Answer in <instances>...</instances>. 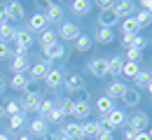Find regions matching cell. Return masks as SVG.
Instances as JSON below:
<instances>
[{"label": "cell", "mask_w": 152, "mask_h": 140, "mask_svg": "<svg viewBox=\"0 0 152 140\" xmlns=\"http://www.w3.org/2000/svg\"><path fill=\"white\" fill-rule=\"evenodd\" d=\"M96 140H113V131H110V128H103V131L96 136Z\"/></svg>", "instance_id": "cell-44"}, {"label": "cell", "mask_w": 152, "mask_h": 140, "mask_svg": "<svg viewBox=\"0 0 152 140\" xmlns=\"http://www.w3.org/2000/svg\"><path fill=\"white\" fill-rule=\"evenodd\" d=\"M122 65H124V61L119 56L108 59V75H122Z\"/></svg>", "instance_id": "cell-30"}, {"label": "cell", "mask_w": 152, "mask_h": 140, "mask_svg": "<svg viewBox=\"0 0 152 140\" xmlns=\"http://www.w3.org/2000/svg\"><path fill=\"white\" fill-rule=\"evenodd\" d=\"M5 12H7V23L23 19V5L17 2V0H14V2H7V5H5Z\"/></svg>", "instance_id": "cell-5"}, {"label": "cell", "mask_w": 152, "mask_h": 140, "mask_svg": "<svg viewBox=\"0 0 152 140\" xmlns=\"http://www.w3.org/2000/svg\"><path fill=\"white\" fill-rule=\"evenodd\" d=\"M42 52H45V59L52 61V63H54L56 59H63V56H66V47H63L61 42L52 44V47H47V49H42Z\"/></svg>", "instance_id": "cell-12"}, {"label": "cell", "mask_w": 152, "mask_h": 140, "mask_svg": "<svg viewBox=\"0 0 152 140\" xmlns=\"http://www.w3.org/2000/svg\"><path fill=\"white\" fill-rule=\"evenodd\" d=\"M23 112H19V115H14V117H10V128L12 131H19L21 126H23Z\"/></svg>", "instance_id": "cell-37"}, {"label": "cell", "mask_w": 152, "mask_h": 140, "mask_svg": "<svg viewBox=\"0 0 152 140\" xmlns=\"http://www.w3.org/2000/svg\"><path fill=\"white\" fill-rule=\"evenodd\" d=\"M140 5H143V9H145V12H150V14H152V0H143Z\"/></svg>", "instance_id": "cell-49"}, {"label": "cell", "mask_w": 152, "mask_h": 140, "mask_svg": "<svg viewBox=\"0 0 152 140\" xmlns=\"http://www.w3.org/2000/svg\"><path fill=\"white\" fill-rule=\"evenodd\" d=\"M61 140H68V138H61Z\"/></svg>", "instance_id": "cell-56"}, {"label": "cell", "mask_w": 152, "mask_h": 140, "mask_svg": "<svg viewBox=\"0 0 152 140\" xmlns=\"http://www.w3.org/2000/svg\"><path fill=\"white\" fill-rule=\"evenodd\" d=\"M54 65H52V61H38V63H33V68H31V77L33 80H45L47 77V73L52 70Z\"/></svg>", "instance_id": "cell-4"}, {"label": "cell", "mask_w": 152, "mask_h": 140, "mask_svg": "<svg viewBox=\"0 0 152 140\" xmlns=\"http://www.w3.org/2000/svg\"><path fill=\"white\" fill-rule=\"evenodd\" d=\"M89 70L94 77H105L108 75V59H94L89 61Z\"/></svg>", "instance_id": "cell-10"}, {"label": "cell", "mask_w": 152, "mask_h": 140, "mask_svg": "<svg viewBox=\"0 0 152 140\" xmlns=\"http://www.w3.org/2000/svg\"><path fill=\"white\" fill-rule=\"evenodd\" d=\"M70 9L75 12L77 17H87L89 9H91V2H89V0H73V2H70Z\"/></svg>", "instance_id": "cell-17"}, {"label": "cell", "mask_w": 152, "mask_h": 140, "mask_svg": "<svg viewBox=\"0 0 152 140\" xmlns=\"http://www.w3.org/2000/svg\"><path fill=\"white\" fill-rule=\"evenodd\" d=\"M40 100L42 98H40L35 91H28V94L23 96V100H21V112H38Z\"/></svg>", "instance_id": "cell-3"}, {"label": "cell", "mask_w": 152, "mask_h": 140, "mask_svg": "<svg viewBox=\"0 0 152 140\" xmlns=\"http://www.w3.org/2000/svg\"><path fill=\"white\" fill-rule=\"evenodd\" d=\"M138 73H140L138 63H129V61H126V63L122 65V75H124V77H131V80H133V77H136Z\"/></svg>", "instance_id": "cell-34"}, {"label": "cell", "mask_w": 152, "mask_h": 140, "mask_svg": "<svg viewBox=\"0 0 152 140\" xmlns=\"http://www.w3.org/2000/svg\"><path fill=\"white\" fill-rule=\"evenodd\" d=\"M14 42H17V47H23V49H28V47L33 44V33H31V30H19V28H17Z\"/></svg>", "instance_id": "cell-16"}, {"label": "cell", "mask_w": 152, "mask_h": 140, "mask_svg": "<svg viewBox=\"0 0 152 140\" xmlns=\"http://www.w3.org/2000/svg\"><path fill=\"white\" fill-rule=\"evenodd\" d=\"M133 82H136V89H148L152 82V73L150 70H140L136 77H133Z\"/></svg>", "instance_id": "cell-20"}, {"label": "cell", "mask_w": 152, "mask_h": 140, "mask_svg": "<svg viewBox=\"0 0 152 140\" xmlns=\"http://www.w3.org/2000/svg\"><path fill=\"white\" fill-rule=\"evenodd\" d=\"M75 103H89V91H87V89L77 91V100H75Z\"/></svg>", "instance_id": "cell-43"}, {"label": "cell", "mask_w": 152, "mask_h": 140, "mask_svg": "<svg viewBox=\"0 0 152 140\" xmlns=\"http://www.w3.org/2000/svg\"><path fill=\"white\" fill-rule=\"evenodd\" d=\"M47 23H49L47 17H45L42 12H35V14L31 17V21H28V26H31L28 30H31V33H33V30H40V33H42V30H47Z\"/></svg>", "instance_id": "cell-13"}, {"label": "cell", "mask_w": 152, "mask_h": 140, "mask_svg": "<svg viewBox=\"0 0 152 140\" xmlns=\"http://www.w3.org/2000/svg\"><path fill=\"white\" fill-rule=\"evenodd\" d=\"M47 124H49L47 119L35 117V119L31 121V133H33V136H38V138H45V136H47V131H49V128H47Z\"/></svg>", "instance_id": "cell-14"}, {"label": "cell", "mask_w": 152, "mask_h": 140, "mask_svg": "<svg viewBox=\"0 0 152 140\" xmlns=\"http://www.w3.org/2000/svg\"><path fill=\"white\" fill-rule=\"evenodd\" d=\"M126 61H129V63H138V61H140V52H136V49L129 47V49H126Z\"/></svg>", "instance_id": "cell-41"}, {"label": "cell", "mask_w": 152, "mask_h": 140, "mask_svg": "<svg viewBox=\"0 0 152 140\" xmlns=\"http://www.w3.org/2000/svg\"><path fill=\"white\" fill-rule=\"evenodd\" d=\"M61 138H68V140H84V133H82V124L77 121H70L61 128Z\"/></svg>", "instance_id": "cell-2"}, {"label": "cell", "mask_w": 152, "mask_h": 140, "mask_svg": "<svg viewBox=\"0 0 152 140\" xmlns=\"http://www.w3.org/2000/svg\"><path fill=\"white\" fill-rule=\"evenodd\" d=\"M17 140H31V136H19Z\"/></svg>", "instance_id": "cell-52"}, {"label": "cell", "mask_w": 152, "mask_h": 140, "mask_svg": "<svg viewBox=\"0 0 152 140\" xmlns=\"http://www.w3.org/2000/svg\"><path fill=\"white\" fill-rule=\"evenodd\" d=\"M56 35L63 42H75L77 38H80V28H77L75 23H70V21H63V23H61V28L56 30Z\"/></svg>", "instance_id": "cell-1"}, {"label": "cell", "mask_w": 152, "mask_h": 140, "mask_svg": "<svg viewBox=\"0 0 152 140\" xmlns=\"http://www.w3.org/2000/svg\"><path fill=\"white\" fill-rule=\"evenodd\" d=\"M113 12L117 14V19H126V17H133V2H129V0H119V2H115Z\"/></svg>", "instance_id": "cell-8"}, {"label": "cell", "mask_w": 152, "mask_h": 140, "mask_svg": "<svg viewBox=\"0 0 152 140\" xmlns=\"http://www.w3.org/2000/svg\"><path fill=\"white\" fill-rule=\"evenodd\" d=\"M89 115H91V105H89V103H75V110H73L75 121L77 119H87Z\"/></svg>", "instance_id": "cell-23"}, {"label": "cell", "mask_w": 152, "mask_h": 140, "mask_svg": "<svg viewBox=\"0 0 152 140\" xmlns=\"http://www.w3.org/2000/svg\"><path fill=\"white\" fill-rule=\"evenodd\" d=\"M58 107H61V112H63V115H73V110H75V100L68 96V98L61 100V105H58Z\"/></svg>", "instance_id": "cell-35"}, {"label": "cell", "mask_w": 152, "mask_h": 140, "mask_svg": "<svg viewBox=\"0 0 152 140\" xmlns=\"http://www.w3.org/2000/svg\"><path fill=\"white\" fill-rule=\"evenodd\" d=\"M47 140H61V136H47Z\"/></svg>", "instance_id": "cell-51"}, {"label": "cell", "mask_w": 152, "mask_h": 140, "mask_svg": "<svg viewBox=\"0 0 152 140\" xmlns=\"http://www.w3.org/2000/svg\"><path fill=\"white\" fill-rule=\"evenodd\" d=\"M136 136H138V131L131 128V126H126V131H124V140H133Z\"/></svg>", "instance_id": "cell-46"}, {"label": "cell", "mask_w": 152, "mask_h": 140, "mask_svg": "<svg viewBox=\"0 0 152 140\" xmlns=\"http://www.w3.org/2000/svg\"><path fill=\"white\" fill-rule=\"evenodd\" d=\"M21 112V105L17 100H7V105H5V115H10V117H14V115H19Z\"/></svg>", "instance_id": "cell-36"}, {"label": "cell", "mask_w": 152, "mask_h": 140, "mask_svg": "<svg viewBox=\"0 0 152 140\" xmlns=\"http://www.w3.org/2000/svg\"><path fill=\"white\" fill-rule=\"evenodd\" d=\"M52 110H54V100H49V98L40 100V107H38V112H40V117H42V119H47Z\"/></svg>", "instance_id": "cell-33"}, {"label": "cell", "mask_w": 152, "mask_h": 140, "mask_svg": "<svg viewBox=\"0 0 152 140\" xmlns=\"http://www.w3.org/2000/svg\"><path fill=\"white\" fill-rule=\"evenodd\" d=\"M148 47V38H143V35H136L131 42V49H136V52H143Z\"/></svg>", "instance_id": "cell-38"}, {"label": "cell", "mask_w": 152, "mask_h": 140, "mask_svg": "<svg viewBox=\"0 0 152 140\" xmlns=\"http://www.w3.org/2000/svg\"><path fill=\"white\" fill-rule=\"evenodd\" d=\"M14 35H17V28H14L12 23H2V26H0V42L7 44L10 40H14Z\"/></svg>", "instance_id": "cell-25"}, {"label": "cell", "mask_w": 152, "mask_h": 140, "mask_svg": "<svg viewBox=\"0 0 152 140\" xmlns=\"http://www.w3.org/2000/svg\"><path fill=\"white\" fill-rule=\"evenodd\" d=\"M133 19H136V23H138V28H143V26H150L152 23V14L145 12V9H140L138 14H133Z\"/></svg>", "instance_id": "cell-32"}, {"label": "cell", "mask_w": 152, "mask_h": 140, "mask_svg": "<svg viewBox=\"0 0 152 140\" xmlns=\"http://www.w3.org/2000/svg\"><path fill=\"white\" fill-rule=\"evenodd\" d=\"M96 7H98L101 12H110V9L115 7V2H113V0H98V2H96Z\"/></svg>", "instance_id": "cell-40"}, {"label": "cell", "mask_w": 152, "mask_h": 140, "mask_svg": "<svg viewBox=\"0 0 152 140\" xmlns=\"http://www.w3.org/2000/svg\"><path fill=\"white\" fill-rule=\"evenodd\" d=\"M12 54V49H10V44H5V42H0V59H7Z\"/></svg>", "instance_id": "cell-45"}, {"label": "cell", "mask_w": 152, "mask_h": 140, "mask_svg": "<svg viewBox=\"0 0 152 140\" xmlns=\"http://www.w3.org/2000/svg\"><path fill=\"white\" fill-rule=\"evenodd\" d=\"M14 56H26L28 54V49H23V47H14V52H12Z\"/></svg>", "instance_id": "cell-47"}, {"label": "cell", "mask_w": 152, "mask_h": 140, "mask_svg": "<svg viewBox=\"0 0 152 140\" xmlns=\"http://www.w3.org/2000/svg\"><path fill=\"white\" fill-rule=\"evenodd\" d=\"M0 140H10V138H7V136H5V133H0Z\"/></svg>", "instance_id": "cell-54"}, {"label": "cell", "mask_w": 152, "mask_h": 140, "mask_svg": "<svg viewBox=\"0 0 152 140\" xmlns=\"http://www.w3.org/2000/svg\"><path fill=\"white\" fill-rule=\"evenodd\" d=\"M126 89H129V86H126L124 82H117V80H115L113 84H110V86L105 89V96H108L110 100H115V98H122V96L126 94Z\"/></svg>", "instance_id": "cell-11"}, {"label": "cell", "mask_w": 152, "mask_h": 140, "mask_svg": "<svg viewBox=\"0 0 152 140\" xmlns=\"http://www.w3.org/2000/svg\"><path fill=\"white\" fill-rule=\"evenodd\" d=\"M113 40H115L113 28H101V30L96 33V42H98V44H110Z\"/></svg>", "instance_id": "cell-27"}, {"label": "cell", "mask_w": 152, "mask_h": 140, "mask_svg": "<svg viewBox=\"0 0 152 140\" xmlns=\"http://www.w3.org/2000/svg\"><path fill=\"white\" fill-rule=\"evenodd\" d=\"M47 21H61L63 19V7L56 2H47V12H45Z\"/></svg>", "instance_id": "cell-15"}, {"label": "cell", "mask_w": 152, "mask_h": 140, "mask_svg": "<svg viewBox=\"0 0 152 140\" xmlns=\"http://www.w3.org/2000/svg\"><path fill=\"white\" fill-rule=\"evenodd\" d=\"M126 126H131V128H136L140 133V131H145L150 126V119H148L145 112H136V115H131V119H126Z\"/></svg>", "instance_id": "cell-6"}, {"label": "cell", "mask_w": 152, "mask_h": 140, "mask_svg": "<svg viewBox=\"0 0 152 140\" xmlns=\"http://www.w3.org/2000/svg\"><path fill=\"white\" fill-rule=\"evenodd\" d=\"M12 70H14V75H23V70H28V59L26 56H14Z\"/></svg>", "instance_id": "cell-29"}, {"label": "cell", "mask_w": 152, "mask_h": 140, "mask_svg": "<svg viewBox=\"0 0 152 140\" xmlns=\"http://www.w3.org/2000/svg\"><path fill=\"white\" fill-rule=\"evenodd\" d=\"M98 21H101V28H115V23H117L119 19H117V14L110 9V12H101Z\"/></svg>", "instance_id": "cell-22"}, {"label": "cell", "mask_w": 152, "mask_h": 140, "mask_svg": "<svg viewBox=\"0 0 152 140\" xmlns=\"http://www.w3.org/2000/svg\"><path fill=\"white\" fill-rule=\"evenodd\" d=\"M63 117H66V115L61 112V107H58V105H54V110L49 112V117H47V121H61Z\"/></svg>", "instance_id": "cell-39"}, {"label": "cell", "mask_w": 152, "mask_h": 140, "mask_svg": "<svg viewBox=\"0 0 152 140\" xmlns=\"http://www.w3.org/2000/svg\"><path fill=\"white\" fill-rule=\"evenodd\" d=\"M10 84H12V89H17V91H26V89H28V84H31V80H28L26 75H14Z\"/></svg>", "instance_id": "cell-31"}, {"label": "cell", "mask_w": 152, "mask_h": 140, "mask_svg": "<svg viewBox=\"0 0 152 140\" xmlns=\"http://www.w3.org/2000/svg\"><path fill=\"white\" fill-rule=\"evenodd\" d=\"M148 91H150V96H152V82H150V86H148Z\"/></svg>", "instance_id": "cell-55"}, {"label": "cell", "mask_w": 152, "mask_h": 140, "mask_svg": "<svg viewBox=\"0 0 152 140\" xmlns=\"http://www.w3.org/2000/svg\"><path fill=\"white\" fill-rule=\"evenodd\" d=\"M122 30H124V35L126 33H131V35H138V23H136V19L133 17H126V19H122Z\"/></svg>", "instance_id": "cell-28"}, {"label": "cell", "mask_w": 152, "mask_h": 140, "mask_svg": "<svg viewBox=\"0 0 152 140\" xmlns=\"http://www.w3.org/2000/svg\"><path fill=\"white\" fill-rule=\"evenodd\" d=\"M91 44H94V40H91L89 35L80 33V38L75 40V52H77V54H82V52H89V49H91Z\"/></svg>", "instance_id": "cell-21"}, {"label": "cell", "mask_w": 152, "mask_h": 140, "mask_svg": "<svg viewBox=\"0 0 152 140\" xmlns=\"http://www.w3.org/2000/svg\"><path fill=\"white\" fill-rule=\"evenodd\" d=\"M2 23H7V12H5V5L0 7V26H2Z\"/></svg>", "instance_id": "cell-48"}, {"label": "cell", "mask_w": 152, "mask_h": 140, "mask_svg": "<svg viewBox=\"0 0 152 140\" xmlns=\"http://www.w3.org/2000/svg\"><path fill=\"white\" fill-rule=\"evenodd\" d=\"M101 131H103V126H101L98 121H87V124H82V133H84V138H96Z\"/></svg>", "instance_id": "cell-18"}, {"label": "cell", "mask_w": 152, "mask_h": 140, "mask_svg": "<svg viewBox=\"0 0 152 140\" xmlns=\"http://www.w3.org/2000/svg\"><path fill=\"white\" fill-rule=\"evenodd\" d=\"M96 110H98L101 115H108V112H113V110H115V100H110L108 96H101V98L96 100Z\"/></svg>", "instance_id": "cell-24"}, {"label": "cell", "mask_w": 152, "mask_h": 140, "mask_svg": "<svg viewBox=\"0 0 152 140\" xmlns=\"http://www.w3.org/2000/svg\"><path fill=\"white\" fill-rule=\"evenodd\" d=\"M133 140H152V126H150V128H145V131H140Z\"/></svg>", "instance_id": "cell-42"}, {"label": "cell", "mask_w": 152, "mask_h": 140, "mask_svg": "<svg viewBox=\"0 0 152 140\" xmlns=\"http://www.w3.org/2000/svg\"><path fill=\"white\" fill-rule=\"evenodd\" d=\"M63 86L68 89V94H77V91H82V89H84V80H82V75L73 73V75H68V77H66Z\"/></svg>", "instance_id": "cell-7"}, {"label": "cell", "mask_w": 152, "mask_h": 140, "mask_svg": "<svg viewBox=\"0 0 152 140\" xmlns=\"http://www.w3.org/2000/svg\"><path fill=\"white\" fill-rule=\"evenodd\" d=\"M56 30H52V28H47V30H42V38H40V44H42V49H47V47H52V44H56Z\"/></svg>", "instance_id": "cell-26"}, {"label": "cell", "mask_w": 152, "mask_h": 140, "mask_svg": "<svg viewBox=\"0 0 152 140\" xmlns=\"http://www.w3.org/2000/svg\"><path fill=\"white\" fill-rule=\"evenodd\" d=\"M2 117H5V107L0 105V119H2Z\"/></svg>", "instance_id": "cell-53"}, {"label": "cell", "mask_w": 152, "mask_h": 140, "mask_svg": "<svg viewBox=\"0 0 152 140\" xmlns=\"http://www.w3.org/2000/svg\"><path fill=\"white\" fill-rule=\"evenodd\" d=\"M45 82H47V86H49V89H58V86H63V82H66V75H63L61 70H56V68H52V70L47 73Z\"/></svg>", "instance_id": "cell-9"}, {"label": "cell", "mask_w": 152, "mask_h": 140, "mask_svg": "<svg viewBox=\"0 0 152 140\" xmlns=\"http://www.w3.org/2000/svg\"><path fill=\"white\" fill-rule=\"evenodd\" d=\"M122 100H124L126 107H136V105L140 103V91H138V89H126V94L122 96Z\"/></svg>", "instance_id": "cell-19"}, {"label": "cell", "mask_w": 152, "mask_h": 140, "mask_svg": "<svg viewBox=\"0 0 152 140\" xmlns=\"http://www.w3.org/2000/svg\"><path fill=\"white\" fill-rule=\"evenodd\" d=\"M5 89H7V82H5V80H2V77H0V94H2Z\"/></svg>", "instance_id": "cell-50"}]
</instances>
